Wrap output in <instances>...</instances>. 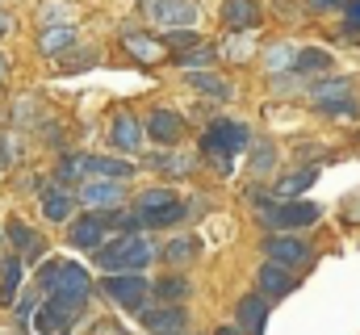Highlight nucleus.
Returning a JSON list of instances; mask_svg holds the SVG:
<instances>
[{
    "mask_svg": "<svg viewBox=\"0 0 360 335\" xmlns=\"http://www.w3.org/2000/svg\"><path fill=\"white\" fill-rule=\"evenodd\" d=\"M89 172L92 176H105V180H126L134 168L126 160H109V156H89Z\"/></svg>",
    "mask_w": 360,
    "mask_h": 335,
    "instance_id": "nucleus-30",
    "label": "nucleus"
},
{
    "mask_svg": "<svg viewBox=\"0 0 360 335\" xmlns=\"http://www.w3.org/2000/svg\"><path fill=\"white\" fill-rule=\"evenodd\" d=\"M272 164H276V147H272V143H260V147L252 151V172H256V176H264Z\"/></svg>",
    "mask_w": 360,
    "mask_h": 335,
    "instance_id": "nucleus-36",
    "label": "nucleus"
},
{
    "mask_svg": "<svg viewBox=\"0 0 360 335\" xmlns=\"http://www.w3.org/2000/svg\"><path fill=\"white\" fill-rule=\"evenodd\" d=\"M314 13H335V8H348V0H306Z\"/></svg>",
    "mask_w": 360,
    "mask_h": 335,
    "instance_id": "nucleus-40",
    "label": "nucleus"
},
{
    "mask_svg": "<svg viewBox=\"0 0 360 335\" xmlns=\"http://www.w3.org/2000/svg\"><path fill=\"white\" fill-rule=\"evenodd\" d=\"M122 46H126V55H130V59H139L143 68H155V63H164V59H168V46H164V42H155L151 34H134V30H130V34H122Z\"/></svg>",
    "mask_w": 360,
    "mask_h": 335,
    "instance_id": "nucleus-12",
    "label": "nucleus"
},
{
    "mask_svg": "<svg viewBox=\"0 0 360 335\" xmlns=\"http://www.w3.org/2000/svg\"><path fill=\"white\" fill-rule=\"evenodd\" d=\"M184 218V206H164V210H139V222H143V231H160V227H168V222H180Z\"/></svg>",
    "mask_w": 360,
    "mask_h": 335,
    "instance_id": "nucleus-28",
    "label": "nucleus"
},
{
    "mask_svg": "<svg viewBox=\"0 0 360 335\" xmlns=\"http://www.w3.org/2000/svg\"><path fill=\"white\" fill-rule=\"evenodd\" d=\"M143 327L151 335H184L188 331V315L184 306H160V310H139Z\"/></svg>",
    "mask_w": 360,
    "mask_h": 335,
    "instance_id": "nucleus-11",
    "label": "nucleus"
},
{
    "mask_svg": "<svg viewBox=\"0 0 360 335\" xmlns=\"http://www.w3.org/2000/svg\"><path fill=\"white\" fill-rule=\"evenodd\" d=\"M4 34H8V17L0 13V38H4Z\"/></svg>",
    "mask_w": 360,
    "mask_h": 335,
    "instance_id": "nucleus-42",
    "label": "nucleus"
},
{
    "mask_svg": "<svg viewBox=\"0 0 360 335\" xmlns=\"http://www.w3.org/2000/svg\"><path fill=\"white\" fill-rule=\"evenodd\" d=\"M105 231H109V218H101L96 210L84 214V218H72V231H68V239H72V248L80 251H96L105 244Z\"/></svg>",
    "mask_w": 360,
    "mask_h": 335,
    "instance_id": "nucleus-9",
    "label": "nucleus"
},
{
    "mask_svg": "<svg viewBox=\"0 0 360 335\" xmlns=\"http://www.w3.org/2000/svg\"><path fill=\"white\" fill-rule=\"evenodd\" d=\"M239 327H243V335H264V327H269V298H260V293L239 298Z\"/></svg>",
    "mask_w": 360,
    "mask_h": 335,
    "instance_id": "nucleus-16",
    "label": "nucleus"
},
{
    "mask_svg": "<svg viewBox=\"0 0 360 335\" xmlns=\"http://www.w3.org/2000/svg\"><path fill=\"white\" fill-rule=\"evenodd\" d=\"M243 147H252V130H248L243 122H231V118L210 122L205 134H201V151H205L210 160H218V156H231V160H235Z\"/></svg>",
    "mask_w": 360,
    "mask_h": 335,
    "instance_id": "nucleus-3",
    "label": "nucleus"
},
{
    "mask_svg": "<svg viewBox=\"0 0 360 335\" xmlns=\"http://www.w3.org/2000/svg\"><path fill=\"white\" fill-rule=\"evenodd\" d=\"M151 293H155V298H160L164 306H180V302H184V298L193 293V285H188L184 277H160V281L151 285Z\"/></svg>",
    "mask_w": 360,
    "mask_h": 335,
    "instance_id": "nucleus-24",
    "label": "nucleus"
},
{
    "mask_svg": "<svg viewBox=\"0 0 360 335\" xmlns=\"http://www.w3.org/2000/svg\"><path fill=\"white\" fill-rule=\"evenodd\" d=\"M188 84L205 96H214V101H231V84L222 76H214V72H188Z\"/></svg>",
    "mask_w": 360,
    "mask_h": 335,
    "instance_id": "nucleus-25",
    "label": "nucleus"
},
{
    "mask_svg": "<svg viewBox=\"0 0 360 335\" xmlns=\"http://www.w3.org/2000/svg\"><path fill=\"white\" fill-rule=\"evenodd\" d=\"M143 139H147V130H143V122L134 118V113H117L113 118V126H109V143L117 147V151H139L143 147Z\"/></svg>",
    "mask_w": 360,
    "mask_h": 335,
    "instance_id": "nucleus-13",
    "label": "nucleus"
},
{
    "mask_svg": "<svg viewBox=\"0 0 360 335\" xmlns=\"http://www.w3.org/2000/svg\"><path fill=\"white\" fill-rule=\"evenodd\" d=\"M80 201H84L89 210H117V206L126 201V189H122V180L96 176V180H89V184L80 189Z\"/></svg>",
    "mask_w": 360,
    "mask_h": 335,
    "instance_id": "nucleus-10",
    "label": "nucleus"
},
{
    "mask_svg": "<svg viewBox=\"0 0 360 335\" xmlns=\"http://www.w3.org/2000/svg\"><path fill=\"white\" fill-rule=\"evenodd\" d=\"M89 172V156H63L59 160V184H76Z\"/></svg>",
    "mask_w": 360,
    "mask_h": 335,
    "instance_id": "nucleus-33",
    "label": "nucleus"
},
{
    "mask_svg": "<svg viewBox=\"0 0 360 335\" xmlns=\"http://www.w3.org/2000/svg\"><path fill=\"white\" fill-rule=\"evenodd\" d=\"M0 168H8V143H4V134H0Z\"/></svg>",
    "mask_w": 360,
    "mask_h": 335,
    "instance_id": "nucleus-41",
    "label": "nucleus"
},
{
    "mask_svg": "<svg viewBox=\"0 0 360 335\" xmlns=\"http://www.w3.org/2000/svg\"><path fill=\"white\" fill-rule=\"evenodd\" d=\"M4 76H8V59L0 55V80H4Z\"/></svg>",
    "mask_w": 360,
    "mask_h": 335,
    "instance_id": "nucleus-43",
    "label": "nucleus"
},
{
    "mask_svg": "<svg viewBox=\"0 0 360 335\" xmlns=\"http://www.w3.org/2000/svg\"><path fill=\"white\" fill-rule=\"evenodd\" d=\"M314 180H319V168H310V164H306V168H297V172H289V176H281L272 193H276V201H289V197L306 193V189H310Z\"/></svg>",
    "mask_w": 360,
    "mask_h": 335,
    "instance_id": "nucleus-20",
    "label": "nucleus"
},
{
    "mask_svg": "<svg viewBox=\"0 0 360 335\" xmlns=\"http://www.w3.org/2000/svg\"><path fill=\"white\" fill-rule=\"evenodd\" d=\"M293 59H297V51L285 46V42L264 51V68H269V72H293Z\"/></svg>",
    "mask_w": 360,
    "mask_h": 335,
    "instance_id": "nucleus-32",
    "label": "nucleus"
},
{
    "mask_svg": "<svg viewBox=\"0 0 360 335\" xmlns=\"http://www.w3.org/2000/svg\"><path fill=\"white\" fill-rule=\"evenodd\" d=\"M164 42H168V46H176V51H188V46H197L201 38H197L193 30H172V34H164Z\"/></svg>",
    "mask_w": 360,
    "mask_h": 335,
    "instance_id": "nucleus-38",
    "label": "nucleus"
},
{
    "mask_svg": "<svg viewBox=\"0 0 360 335\" xmlns=\"http://www.w3.org/2000/svg\"><path fill=\"white\" fill-rule=\"evenodd\" d=\"M143 13L160 25H172V30H188L201 17V8L193 0H143Z\"/></svg>",
    "mask_w": 360,
    "mask_h": 335,
    "instance_id": "nucleus-6",
    "label": "nucleus"
},
{
    "mask_svg": "<svg viewBox=\"0 0 360 335\" xmlns=\"http://www.w3.org/2000/svg\"><path fill=\"white\" fill-rule=\"evenodd\" d=\"M96 63V51H76V55H59V72H84Z\"/></svg>",
    "mask_w": 360,
    "mask_h": 335,
    "instance_id": "nucleus-35",
    "label": "nucleus"
},
{
    "mask_svg": "<svg viewBox=\"0 0 360 335\" xmlns=\"http://www.w3.org/2000/svg\"><path fill=\"white\" fill-rule=\"evenodd\" d=\"M101 293L117 306V310H130V315H139V310H147V298H151V285L143 281V272H105V281H101Z\"/></svg>",
    "mask_w": 360,
    "mask_h": 335,
    "instance_id": "nucleus-2",
    "label": "nucleus"
},
{
    "mask_svg": "<svg viewBox=\"0 0 360 335\" xmlns=\"http://www.w3.org/2000/svg\"><path fill=\"white\" fill-rule=\"evenodd\" d=\"M72 46H76V30H72V25H46V30L38 34V51H42V55H55V59H59V55H68Z\"/></svg>",
    "mask_w": 360,
    "mask_h": 335,
    "instance_id": "nucleus-19",
    "label": "nucleus"
},
{
    "mask_svg": "<svg viewBox=\"0 0 360 335\" xmlns=\"http://www.w3.org/2000/svg\"><path fill=\"white\" fill-rule=\"evenodd\" d=\"M214 335H239V331H231V327H218V331H214Z\"/></svg>",
    "mask_w": 360,
    "mask_h": 335,
    "instance_id": "nucleus-44",
    "label": "nucleus"
},
{
    "mask_svg": "<svg viewBox=\"0 0 360 335\" xmlns=\"http://www.w3.org/2000/svg\"><path fill=\"white\" fill-rule=\"evenodd\" d=\"M17 285H21V255H4L0 260V306L17 302Z\"/></svg>",
    "mask_w": 360,
    "mask_h": 335,
    "instance_id": "nucleus-22",
    "label": "nucleus"
},
{
    "mask_svg": "<svg viewBox=\"0 0 360 335\" xmlns=\"http://www.w3.org/2000/svg\"><path fill=\"white\" fill-rule=\"evenodd\" d=\"M335 68V59H331V51H323V46H306V51H297V59H293V72H302V76H323V72H331Z\"/></svg>",
    "mask_w": 360,
    "mask_h": 335,
    "instance_id": "nucleus-21",
    "label": "nucleus"
},
{
    "mask_svg": "<svg viewBox=\"0 0 360 335\" xmlns=\"http://www.w3.org/2000/svg\"><path fill=\"white\" fill-rule=\"evenodd\" d=\"M214 59H218V51H214V46H201V42L172 55V63H176V68H188V72H201V68H210Z\"/></svg>",
    "mask_w": 360,
    "mask_h": 335,
    "instance_id": "nucleus-26",
    "label": "nucleus"
},
{
    "mask_svg": "<svg viewBox=\"0 0 360 335\" xmlns=\"http://www.w3.org/2000/svg\"><path fill=\"white\" fill-rule=\"evenodd\" d=\"M344 13H348L344 34H348V38H360V0H348V8H344Z\"/></svg>",
    "mask_w": 360,
    "mask_h": 335,
    "instance_id": "nucleus-39",
    "label": "nucleus"
},
{
    "mask_svg": "<svg viewBox=\"0 0 360 335\" xmlns=\"http://www.w3.org/2000/svg\"><path fill=\"white\" fill-rule=\"evenodd\" d=\"M222 21L231 30H256L260 25V0H222Z\"/></svg>",
    "mask_w": 360,
    "mask_h": 335,
    "instance_id": "nucleus-18",
    "label": "nucleus"
},
{
    "mask_svg": "<svg viewBox=\"0 0 360 335\" xmlns=\"http://www.w3.org/2000/svg\"><path fill=\"white\" fill-rule=\"evenodd\" d=\"M0 239H4V235H0Z\"/></svg>",
    "mask_w": 360,
    "mask_h": 335,
    "instance_id": "nucleus-45",
    "label": "nucleus"
},
{
    "mask_svg": "<svg viewBox=\"0 0 360 335\" xmlns=\"http://www.w3.org/2000/svg\"><path fill=\"white\" fill-rule=\"evenodd\" d=\"M197 251H201V244H197V235H176L172 244H164V260L168 264H188V260H197Z\"/></svg>",
    "mask_w": 360,
    "mask_h": 335,
    "instance_id": "nucleus-27",
    "label": "nucleus"
},
{
    "mask_svg": "<svg viewBox=\"0 0 360 335\" xmlns=\"http://www.w3.org/2000/svg\"><path fill=\"white\" fill-rule=\"evenodd\" d=\"M193 164H197V160L184 156V151H160V156H147L143 168H155V172H168V176H188Z\"/></svg>",
    "mask_w": 360,
    "mask_h": 335,
    "instance_id": "nucleus-23",
    "label": "nucleus"
},
{
    "mask_svg": "<svg viewBox=\"0 0 360 335\" xmlns=\"http://www.w3.org/2000/svg\"><path fill=\"white\" fill-rule=\"evenodd\" d=\"M151 264V248L143 235H117L96 248V268L105 272H143Z\"/></svg>",
    "mask_w": 360,
    "mask_h": 335,
    "instance_id": "nucleus-1",
    "label": "nucleus"
},
{
    "mask_svg": "<svg viewBox=\"0 0 360 335\" xmlns=\"http://www.w3.org/2000/svg\"><path fill=\"white\" fill-rule=\"evenodd\" d=\"M310 96H314V105H327V101H340V96H352V84L348 80H323L310 88Z\"/></svg>",
    "mask_w": 360,
    "mask_h": 335,
    "instance_id": "nucleus-31",
    "label": "nucleus"
},
{
    "mask_svg": "<svg viewBox=\"0 0 360 335\" xmlns=\"http://www.w3.org/2000/svg\"><path fill=\"white\" fill-rule=\"evenodd\" d=\"M143 130H147L151 143H160V147H176L180 134H184V122H180V113H172V109H151L147 122H143Z\"/></svg>",
    "mask_w": 360,
    "mask_h": 335,
    "instance_id": "nucleus-8",
    "label": "nucleus"
},
{
    "mask_svg": "<svg viewBox=\"0 0 360 335\" xmlns=\"http://www.w3.org/2000/svg\"><path fill=\"white\" fill-rule=\"evenodd\" d=\"M38 281H42V289L46 293H92V277L84 264H76V260H51L42 272H38Z\"/></svg>",
    "mask_w": 360,
    "mask_h": 335,
    "instance_id": "nucleus-4",
    "label": "nucleus"
},
{
    "mask_svg": "<svg viewBox=\"0 0 360 335\" xmlns=\"http://www.w3.org/2000/svg\"><path fill=\"white\" fill-rule=\"evenodd\" d=\"M323 113H331V118H352V113H360V105L352 101V96H340V101H327V105H319Z\"/></svg>",
    "mask_w": 360,
    "mask_h": 335,
    "instance_id": "nucleus-37",
    "label": "nucleus"
},
{
    "mask_svg": "<svg viewBox=\"0 0 360 335\" xmlns=\"http://www.w3.org/2000/svg\"><path fill=\"white\" fill-rule=\"evenodd\" d=\"M176 201L180 197L172 193V189H147L134 206H139V210H164V206H176Z\"/></svg>",
    "mask_w": 360,
    "mask_h": 335,
    "instance_id": "nucleus-34",
    "label": "nucleus"
},
{
    "mask_svg": "<svg viewBox=\"0 0 360 335\" xmlns=\"http://www.w3.org/2000/svg\"><path fill=\"white\" fill-rule=\"evenodd\" d=\"M260 218L272 231H297V227H314L323 218V206L319 201H276V206H264Z\"/></svg>",
    "mask_w": 360,
    "mask_h": 335,
    "instance_id": "nucleus-5",
    "label": "nucleus"
},
{
    "mask_svg": "<svg viewBox=\"0 0 360 335\" xmlns=\"http://www.w3.org/2000/svg\"><path fill=\"white\" fill-rule=\"evenodd\" d=\"M8 239L17 244V251H25V255H42V239H38L21 218H8Z\"/></svg>",
    "mask_w": 360,
    "mask_h": 335,
    "instance_id": "nucleus-29",
    "label": "nucleus"
},
{
    "mask_svg": "<svg viewBox=\"0 0 360 335\" xmlns=\"http://www.w3.org/2000/svg\"><path fill=\"white\" fill-rule=\"evenodd\" d=\"M293 289H297V277H293L285 264L269 260V264L260 268V293H264L269 302H272V298H285V293H293Z\"/></svg>",
    "mask_w": 360,
    "mask_h": 335,
    "instance_id": "nucleus-15",
    "label": "nucleus"
},
{
    "mask_svg": "<svg viewBox=\"0 0 360 335\" xmlns=\"http://www.w3.org/2000/svg\"><path fill=\"white\" fill-rule=\"evenodd\" d=\"M264 255L276 260V264H285V268H297V264H310V260H314L310 244H306V239H297V235H269Z\"/></svg>",
    "mask_w": 360,
    "mask_h": 335,
    "instance_id": "nucleus-7",
    "label": "nucleus"
},
{
    "mask_svg": "<svg viewBox=\"0 0 360 335\" xmlns=\"http://www.w3.org/2000/svg\"><path fill=\"white\" fill-rule=\"evenodd\" d=\"M42 306L51 310V319H55L59 327H68L72 319H80V315H84L89 298H84V293H46V302H42Z\"/></svg>",
    "mask_w": 360,
    "mask_h": 335,
    "instance_id": "nucleus-17",
    "label": "nucleus"
},
{
    "mask_svg": "<svg viewBox=\"0 0 360 335\" xmlns=\"http://www.w3.org/2000/svg\"><path fill=\"white\" fill-rule=\"evenodd\" d=\"M72 210H76V197H72V189L68 184H46L42 189V214H46V222H72Z\"/></svg>",
    "mask_w": 360,
    "mask_h": 335,
    "instance_id": "nucleus-14",
    "label": "nucleus"
}]
</instances>
